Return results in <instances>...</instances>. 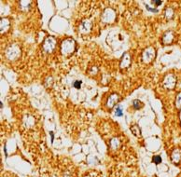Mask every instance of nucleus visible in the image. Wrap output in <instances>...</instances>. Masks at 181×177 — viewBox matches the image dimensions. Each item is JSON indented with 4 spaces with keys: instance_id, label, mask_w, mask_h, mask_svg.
Here are the masks:
<instances>
[{
    "instance_id": "nucleus-3",
    "label": "nucleus",
    "mask_w": 181,
    "mask_h": 177,
    "mask_svg": "<svg viewBox=\"0 0 181 177\" xmlns=\"http://www.w3.org/2000/svg\"><path fill=\"white\" fill-rule=\"evenodd\" d=\"M115 114H116V116H123V110H122V109H120V108L119 107V108H117V110H116Z\"/></svg>"
},
{
    "instance_id": "nucleus-4",
    "label": "nucleus",
    "mask_w": 181,
    "mask_h": 177,
    "mask_svg": "<svg viewBox=\"0 0 181 177\" xmlns=\"http://www.w3.org/2000/svg\"><path fill=\"white\" fill-rule=\"evenodd\" d=\"M153 3L156 4V5H161L162 4V1H153Z\"/></svg>"
},
{
    "instance_id": "nucleus-2",
    "label": "nucleus",
    "mask_w": 181,
    "mask_h": 177,
    "mask_svg": "<svg viewBox=\"0 0 181 177\" xmlns=\"http://www.w3.org/2000/svg\"><path fill=\"white\" fill-rule=\"evenodd\" d=\"M80 86H81V81L77 80V81L74 82V87H75L76 89H80Z\"/></svg>"
},
{
    "instance_id": "nucleus-1",
    "label": "nucleus",
    "mask_w": 181,
    "mask_h": 177,
    "mask_svg": "<svg viewBox=\"0 0 181 177\" xmlns=\"http://www.w3.org/2000/svg\"><path fill=\"white\" fill-rule=\"evenodd\" d=\"M152 160H153V162H154V163L159 164V163H161V162H162V158H161L160 156H154V157H153V158H152Z\"/></svg>"
}]
</instances>
